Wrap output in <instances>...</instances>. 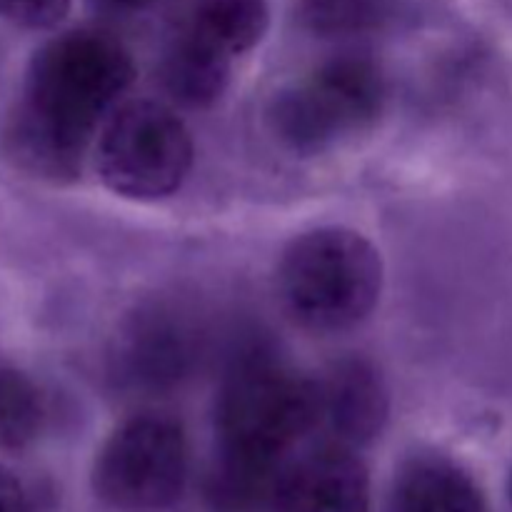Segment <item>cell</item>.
<instances>
[{
  "label": "cell",
  "mask_w": 512,
  "mask_h": 512,
  "mask_svg": "<svg viewBox=\"0 0 512 512\" xmlns=\"http://www.w3.org/2000/svg\"><path fill=\"white\" fill-rule=\"evenodd\" d=\"M268 25V0H175L168 35L235 60L265 38Z\"/></svg>",
  "instance_id": "9"
},
{
  "label": "cell",
  "mask_w": 512,
  "mask_h": 512,
  "mask_svg": "<svg viewBox=\"0 0 512 512\" xmlns=\"http://www.w3.org/2000/svg\"><path fill=\"white\" fill-rule=\"evenodd\" d=\"M388 80L373 58L340 53L280 90L270 105V128L300 155H318L378 123Z\"/></svg>",
  "instance_id": "4"
},
{
  "label": "cell",
  "mask_w": 512,
  "mask_h": 512,
  "mask_svg": "<svg viewBox=\"0 0 512 512\" xmlns=\"http://www.w3.org/2000/svg\"><path fill=\"white\" fill-rule=\"evenodd\" d=\"M233 60L208 48L168 35L160 78L175 103L185 108H210L223 98Z\"/></svg>",
  "instance_id": "11"
},
{
  "label": "cell",
  "mask_w": 512,
  "mask_h": 512,
  "mask_svg": "<svg viewBox=\"0 0 512 512\" xmlns=\"http://www.w3.org/2000/svg\"><path fill=\"white\" fill-rule=\"evenodd\" d=\"M510 500H512V478H510Z\"/></svg>",
  "instance_id": "17"
},
{
  "label": "cell",
  "mask_w": 512,
  "mask_h": 512,
  "mask_svg": "<svg viewBox=\"0 0 512 512\" xmlns=\"http://www.w3.org/2000/svg\"><path fill=\"white\" fill-rule=\"evenodd\" d=\"M135 80V63L115 35L78 28L33 55L8 125L10 158L30 175L73 180L100 123Z\"/></svg>",
  "instance_id": "1"
},
{
  "label": "cell",
  "mask_w": 512,
  "mask_h": 512,
  "mask_svg": "<svg viewBox=\"0 0 512 512\" xmlns=\"http://www.w3.org/2000/svg\"><path fill=\"white\" fill-rule=\"evenodd\" d=\"M383 258L350 228H318L285 248L275 283L283 310L310 333L358 328L383 293Z\"/></svg>",
  "instance_id": "2"
},
{
  "label": "cell",
  "mask_w": 512,
  "mask_h": 512,
  "mask_svg": "<svg viewBox=\"0 0 512 512\" xmlns=\"http://www.w3.org/2000/svg\"><path fill=\"white\" fill-rule=\"evenodd\" d=\"M188 438L168 415L145 413L125 420L100 448L93 490L118 510H163L188 483Z\"/></svg>",
  "instance_id": "6"
},
{
  "label": "cell",
  "mask_w": 512,
  "mask_h": 512,
  "mask_svg": "<svg viewBox=\"0 0 512 512\" xmlns=\"http://www.w3.org/2000/svg\"><path fill=\"white\" fill-rule=\"evenodd\" d=\"M195 145L188 125L170 105L130 100L103 123L95 150L100 180L123 198L153 203L183 188Z\"/></svg>",
  "instance_id": "5"
},
{
  "label": "cell",
  "mask_w": 512,
  "mask_h": 512,
  "mask_svg": "<svg viewBox=\"0 0 512 512\" xmlns=\"http://www.w3.org/2000/svg\"><path fill=\"white\" fill-rule=\"evenodd\" d=\"M0 512H28V495L20 480L0 465Z\"/></svg>",
  "instance_id": "15"
},
{
  "label": "cell",
  "mask_w": 512,
  "mask_h": 512,
  "mask_svg": "<svg viewBox=\"0 0 512 512\" xmlns=\"http://www.w3.org/2000/svg\"><path fill=\"white\" fill-rule=\"evenodd\" d=\"M400 0H298V23L320 40H363L395 23Z\"/></svg>",
  "instance_id": "12"
},
{
  "label": "cell",
  "mask_w": 512,
  "mask_h": 512,
  "mask_svg": "<svg viewBox=\"0 0 512 512\" xmlns=\"http://www.w3.org/2000/svg\"><path fill=\"white\" fill-rule=\"evenodd\" d=\"M45 425V400L20 370L0 368V448L25 450Z\"/></svg>",
  "instance_id": "13"
},
{
  "label": "cell",
  "mask_w": 512,
  "mask_h": 512,
  "mask_svg": "<svg viewBox=\"0 0 512 512\" xmlns=\"http://www.w3.org/2000/svg\"><path fill=\"white\" fill-rule=\"evenodd\" d=\"M275 512H370V475L353 448L323 443L288 460L273 495Z\"/></svg>",
  "instance_id": "7"
},
{
  "label": "cell",
  "mask_w": 512,
  "mask_h": 512,
  "mask_svg": "<svg viewBox=\"0 0 512 512\" xmlns=\"http://www.w3.org/2000/svg\"><path fill=\"white\" fill-rule=\"evenodd\" d=\"M315 380L273 358L243 360L225 378L215 405L223 458L283 468L305 435L315 433Z\"/></svg>",
  "instance_id": "3"
},
{
  "label": "cell",
  "mask_w": 512,
  "mask_h": 512,
  "mask_svg": "<svg viewBox=\"0 0 512 512\" xmlns=\"http://www.w3.org/2000/svg\"><path fill=\"white\" fill-rule=\"evenodd\" d=\"M98 3L110 10H123V13H130V10H143L145 5H150L153 0H98Z\"/></svg>",
  "instance_id": "16"
},
{
  "label": "cell",
  "mask_w": 512,
  "mask_h": 512,
  "mask_svg": "<svg viewBox=\"0 0 512 512\" xmlns=\"http://www.w3.org/2000/svg\"><path fill=\"white\" fill-rule=\"evenodd\" d=\"M313 380L318 405L315 430L328 435L325 443L355 450L383 433L390 400L388 388L373 363L363 358H345Z\"/></svg>",
  "instance_id": "8"
},
{
  "label": "cell",
  "mask_w": 512,
  "mask_h": 512,
  "mask_svg": "<svg viewBox=\"0 0 512 512\" xmlns=\"http://www.w3.org/2000/svg\"><path fill=\"white\" fill-rule=\"evenodd\" d=\"M385 512H485V495L463 465L418 455L395 473Z\"/></svg>",
  "instance_id": "10"
},
{
  "label": "cell",
  "mask_w": 512,
  "mask_h": 512,
  "mask_svg": "<svg viewBox=\"0 0 512 512\" xmlns=\"http://www.w3.org/2000/svg\"><path fill=\"white\" fill-rule=\"evenodd\" d=\"M70 0H0V15L20 28H53L65 18Z\"/></svg>",
  "instance_id": "14"
}]
</instances>
